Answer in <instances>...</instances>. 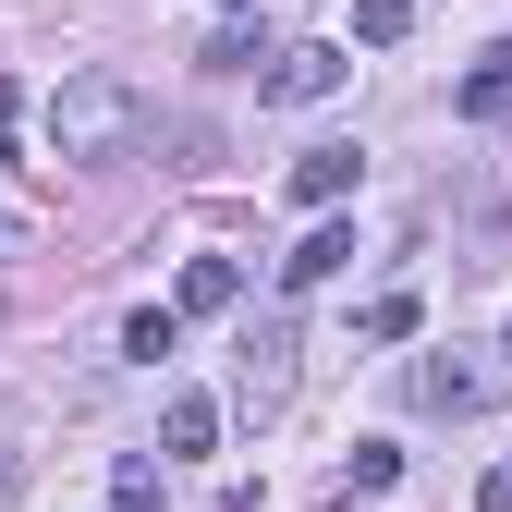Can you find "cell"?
Segmentation results:
<instances>
[{
  "label": "cell",
  "instance_id": "1",
  "mask_svg": "<svg viewBox=\"0 0 512 512\" xmlns=\"http://www.w3.org/2000/svg\"><path fill=\"white\" fill-rule=\"evenodd\" d=\"M135 135H147V98L122 86V74H74V86L49 98V159L61 171H110Z\"/></svg>",
  "mask_w": 512,
  "mask_h": 512
},
{
  "label": "cell",
  "instance_id": "2",
  "mask_svg": "<svg viewBox=\"0 0 512 512\" xmlns=\"http://www.w3.org/2000/svg\"><path fill=\"white\" fill-rule=\"evenodd\" d=\"M293 403V317H244L232 342V415H281Z\"/></svg>",
  "mask_w": 512,
  "mask_h": 512
},
{
  "label": "cell",
  "instance_id": "3",
  "mask_svg": "<svg viewBox=\"0 0 512 512\" xmlns=\"http://www.w3.org/2000/svg\"><path fill=\"white\" fill-rule=\"evenodd\" d=\"M342 86H354V49H269V74H256V98H281V110H317Z\"/></svg>",
  "mask_w": 512,
  "mask_h": 512
},
{
  "label": "cell",
  "instance_id": "4",
  "mask_svg": "<svg viewBox=\"0 0 512 512\" xmlns=\"http://www.w3.org/2000/svg\"><path fill=\"white\" fill-rule=\"evenodd\" d=\"M403 391H415L427 415H476V403H500V366H488V354H415Z\"/></svg>",
  "mask_w": 512,
  "mask_h": 512
},
{
  "label": "cell",
  "instance_id": "5",
  "mask_svg": "<svg viewBox=\"0 0 512 512\" xmlns=\"http://www.w3.org/2000/svg\"><path fill=\"white\" fill-rule=\"evenodd\" d=\"M342 256H354V232H342V220H317V232L281 256V281H293V293H317V281H342Z\"/></svg>",
  "mask_w": 512,
  "mask_h": 512
},
{
  "label": "cell",
  "instance_id": "6",
  "mask_svg": "<svg viewBox=\"0 0 512 512\" xmlns=\"http://www.w3.org/2000/svg\"><path fill=\"white\" fill-rule=\"evenodd\" d=\"M293 196H305V208H342V196H354V147H305V159H293Z\"/></svg>",
  "mask_w": 512,
  "mask_h": 512
},
{
  "label": "cell",
  "instance_id": "7",
  "mask_svg": "<svg viewBox=\"0 0 512 512\" xmlns=\"http://www.w3.org/2000/svg\"><path fill=\"white\" fill-rule=\"evenodd\" d=\"M244 305V269L232 256H196V269H183V317H232Z\"/></svg>",
  "mask_w": 512,
  "mask_h": 512
},
{
  "label": "cell",
  "instance_id": "8",
  "mask_svg": "<svg viewBox=\"0 0 512 512\" xmlns=\"http://www.w3.org/2000/svg\"><path fill=\"white\" fill-rule=\"evenodd\" d=\"M171 342H183V305H135L122 317V354L135 366H171Z\"/></svg>",
  "mask_w": 512,
  "mask_h": 512
},
{
  "label": "cell",
  "instance_id": "9",
  "mask_svg": "<svg viewBox=\"0 0 512 512\" xmlns=\"http://www.w3.org/2000/svg\"><path fill=\"white\" fill-rule=\"evenodd\" d=\"M500 110H512V37H500L476 74H464V122H500Z\"/></svg>",
  "mask_w": 512,
  "mask_h": 512
},
{
  "label": "cell",
  "instance_id": "10",
  "mask_svg": "<svg viewBox=\"0 0 512 512\" xmlns=\"http://www.w3.org/2000/svg\"><path fill=\"white\" fill-rule=\"evenodd\" d=\"M208 439H220V403H196V391L159 415V452H208Z\"/></svg>",
  "mask_w": 512,
  "mask_h": 512
},
{
  "label": "cell",
  "instance_id": "11",
  "mask_svg": "<svg viewBox=\"0 0 512 512\" xmlns=\"http://www.w3.org/2000/svg\"><path fill=\"white\" fill-rule=\"evenodd\" d=\"M403 476V452H391V439H366V452L342 464V500H378V488H391Z\"/></svg>",
  "mask_w": 512,
  "mask_h": 512
},
{
  "label": "cell",
  "instance_id": "12",
  "mask_svg": "<svg viewBox=\"0 0 512 512\" xmlns=\"http://www.w3.org/2000/svg\"><path fill=\"white\" fill-rule=\"evenodd\" d=\"M354 37H366V49H391V37H415V0H354Z\"/></svg>",
  "mask_w": 512,
  "mask_h": 512
},
{
  "label": "cell",
  "instance_id": "13",
  "mask_svg": "<svg viewBox=\"0 0 512 512\" xmlns=\"http://www.w3.org/2000/svg\"><path fill=\"white\" fill-rule=\"evenodd\" d=\"M256 61H269V37H256V25H220V37H208V74H256Z\"/></svg>",
  "mask_w": 512,
  "mask_h": 512
},
{
  "label": "cell",
  "instance_id": "14",
  "mask_svg": "<svg viewBox=\"0 0 512 512\" xmlns=\"http://www.w3.org/2000/svg\"><path fill=\"white\" fill-rule=\"evenodd\" d=\"M366 342H415V293H378L366 305Z\"/></svg>",
  "mask_w": 512,
  "mask_h": 512
},
{
  "label": "cell",
  "instance_id": "15",
  "mask_svg": "<svg viewBox=\"0 0 512 512\" xmlns=\"http://www.w3.org/2000/svg\"><path fill=\"white\" fill-rule=\"evenodd\" d=\"M110 512H159V464H122L110 476Z\"/></svg>",
  "mask_w": 512,
  "mask_h": 512
},
{
  "label": "cell",
  "instance_id": "16",
  "mask_svg": "<svg viewBox=\"0 0 512 512\" xmlns=\"http://www.w3.org/2000/svg\"><path fill=\"white\" fill-rule=\"evenodd\" d=\"M13 244H25V220H13V208H0V256H13Z\"/></svg>",
  "mask_w": 512,
  "mask_h": 512
},
{
  "label": "cell",
  "instance_id": "17",
  "mask_svg": "<svg viewBox=\"0 0 512 512\" xmlns=\"http://www.w3.org/2000/svg\"><path fill=\"white\" fill-rule=\"evenodd\" d=\"M0 488H13V464H0Z\"/></svg>",
  "mask_w": 512,
  "mask_h": 512
}]
</instances>
